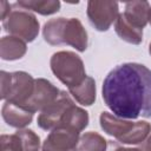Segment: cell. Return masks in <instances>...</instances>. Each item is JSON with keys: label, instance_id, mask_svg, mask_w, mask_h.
<instances>
[{"label": "cell", "instance_id": "cell-1", "mask_svg": "<svg viewBox=\"0 0 151 151\" xmlns=\"http://www.w3.org/2000/svg\"><path fill=\"white\" fill-rule=\"evenodd\" d=\"M101 96L113 114L124 119L151 117V70L143 64L124 63L103 81Z\"/></svg>", "mask_w": 151, "mask_h": 151}, {"label": "cell", "instance_id": "cell-2", "mask_svg": "<svg viewBox=\"0 0 151 151\" xmlns=\"http://www.w3.org/2000/svg\"><path fill=\"white\" fill-rule=\"evenodd\" d=\"M50 66L53 74L67 88L78 86L87 77L83 59L71 51L55 52L51 57Z\"/></svg>", "mask_w": 151, "mask_h": 151}, {"label": "cell", "instance_id": "cell-3", "mask_svg": "<svg viewBox=\"0 0 151 151\" xmlns=\"http://www.w3.org/2000/svg\"><path fill=\"white\" fill-rule=\"evenodd\" d=\"M0 80L1 99L19 106H24L34 91L35 79L24 71H15L11 73L1 71Z\"/></svg>", "mask_w": 151, "mask_h": 151}, {"label": "cell", "instance_id": "cell-4", "mask_svg": "<svg viewBox=\"0 0 151 151\" xmlns=\"http://www.w3.org/2000/svg\"><path fill=\"white\" fill-rule=\"evenodd\" d=\"M2 26L11 35L22 39L26 42H32L39 34V21L37 17L27 9H13L9 15L2 21Z\"/></svg>", "mask_w": 151, "mask_h": 151}, {"label": "cell", "instance_id": "cell-5", "mask_svg": "<svg viewBox=\"0 0 151 151\" xmlns=\"http://www.w3.org/2000/svg\"><path fill=\"white\" fill-rule=\"evenodd\" d=\"M86 14L90 24L99 32H106L119 15V6L116 1L90 0Z\"/></svg>", "mask_w": 151, "mask_h": 151}, {"label": "cell", "instance_id": "cell-6", "mask_svg": "<svg viewBox=\"0 0 151 151\" xmlns=\"http://www.w3.org/2000/svg\"><path fill=\"white\" fill-rule=\"evenodd\" d=\"M72 105H74V103L70 94L65 91H61L55 101H53L48 107L39 113L37 119L38 126L45 131H52L57 129L60 125L64 114Z\"/></svg>", "mask_w": 151, "mask_h": 151}, {"label": "cell", "instance_id": "cell-7", "mask_svg": "<svg viewBox=\"0 0 151 151\" xmlns=\"http://www.w3.org/2000/svg\"><path fill=\"white\" fill-rule=\"evenodd\" d=\"M60 90L54 86L50 80L45 78H38L35 79L34 91L31 96V98L26 101V104L22 106L26 110L35 113L44 111L46 107H48L60 94Z\"/></svg>", "mask_w": 151, "mask_h": 151}, {"label": "cell", "instance_id": "cell-8", "mask_svg": "<svg viewBox=\"0 0 151 151\" xmlns=\"http://www.w3.org/2000/svg\"><path fill=\"white\" fill-rule=\"evenodd\" d=\"M79 132L70 129L58 127L52 130L45 138L41 151H77Z\"/></svg>", "mask_w": 151, "mask_h": 151}, {"label": "cell", "instance_id": "cell-9", "mask_svg": "<svg viewBox=\"0 0 151 151\" xmlns=\"http://www.w3.org/2000/svg\"><path fill=\"white\" fill-rule=\"evenodd\" d=\"M63 44L70 45L78 52H85L88 45V37L81 21L77 18L66 20L63 31Z\"/></svg>", "mask_w": 151, "mask_h": 151}, {"label": "cell", "instance_id": "cell-10", "mask_svg": "<svg viewBox=\"0 0 151 151\" xmlns=\"http://www.w3.org/2000/svg\"><path fill=\"white\" fill-rule=\"evenodd\" d=\"M123 15L129 24H131L136 28L143 29L150 21L151 5L145 0L129 1L125 4Z\"/></svg>", "mask_w": 151, "mask_h": 151}, {"label": "cell", "instance_id": "cell-11", "mask_svg": "<svg viewBox=\"0 0 151 151\" xmlns=\"http://www.w3.org/2000/svg\"><path fill=\"white\" fill-rule=\"evenodd\" d=\"M99 123L101 130L107 133L109 136H112L117 140H119L122 137H124L134 125L136 122L127 120L120 117H117L113 113L110 112H101L99 117Z\"/></svg>", "mask_w": 151, "mask_h": 151}, {"label": "cell", "instance_id": "cell-12", "mask_svg": "<svg viewBox=\"0 0 151 151\" xmlns=\"http://www.w3.org/2000/svg\"><path fill=\"white\" fill-rule=\"evenodd\" d=\"M33 112L26 110L25 107L9 101H5L1 109V116L5 123L18 130L25 129L29 125L33 119Z\"/></svg>", "mask_w": 151, "mask_h": 151}, {"label": "cell", "instance_id": "cell-13", "mask_svg": "<svg viewBox=\"0 0 151 151\" xmlns=\"http://www.w3.org/2000/svg\"><path fill=\"white\" fill-rule=\"evenodd\" d=\"M27 52L26 41L13 35H5L0 40V57L2 60L13 61L21 59Z\"/></svg>", "mask_w": 151, "mask_h": 151}, {"label": "cell", "instance_id": "cell-14", "mask_svg": "<svg viewBox=\"0 0 151 151\" xmlns=\"http://www.w3.org/2000/svg\"><path fill=\"white\" fill-rule=\"evenodd\" d=\"M90 118H88V112L85 111L84 109L72 105L66 113L64 114L61 123L58 127H64V129H70L73 130L76 132H81L83 130H85L88 125ZM57 127V129H58Z\"/></svg>", "mask_w": 151, "mask_h": 151}, {"label": "cell", "instance_id": "cell-15", "mask_svg": "<svg viewBox=\"0 0 151 151\" xmlns=\"http://www.w3.org/2000/svg\"><path fill=\"white\" fill-rule=\"evenodd\" d=\"M72 97L83 106H91L96 101V81L92 77H86L78 86L68 88Z\"/></svg>", "mask_w": 151, "mask_h": 151}, {"label": "cell", "instance_id": "cell-16", "mask_svg": "<svg viewBox=\"0 0 151 151\" xmlns=\"http://www.w3.org/2000/svg\"><path fill=\"white\" fill-rule=\"evenodd\" d=\"M114 31L122 40L129 44L139 45L143 41V29L136 28L134 26L129 24L123 13H119L117 20L114 21Z\"/></svg>", "mask_w": 151, "mask_h": 151}, {"label": "cell", "instance_id": "cell-17", "mask_svg": "<svg viewBox=\"0 0 151 151\" xmlns=\"http://www.w3.org/2000/svg\"><path fill=\"white\" fill-rule=\"evenodd\" d=\"M14 6H19L20 8L33 11L41 15H51L60 9V1L58 0H20L14 4Z\"/></svg>", "mask_w": 151, "mask_h": 151}, {"label": "cell", "instance_id": "cell-18", "mask_svg": "<svg viewBox=\"0 0 151 151\" xmlns=\"http://www.w3.org/2000/svg\"><path fill=\"white\" fill-rule=\"evenodd\" d=\"M66 18H55L45 22L42 27L44 40L53 46L63 44V31L66 24Z\"/></svg>", "mask_w": 151, "mask_h": 151}, {"label": "cell", "instance_id": "cell-19", "mask_svg": "<svg viewBox=\"0 0 151 151\" xmlns=\"http://www.w3.org/2000/svg\"><path fill=\"white\" fill-rule=\"evenodd\" d=\"M150 133H151L150 123L139 120V122H136L133 127L118 142L122 144H127V145H138V144L144 143Z\"/></svg>", "mask_w": 151, "mask_h": 151}, {"label": "cell", "instance_id": "cell-20", "mask_svg": "<svg viewBox=\"0 0 151 151\" xmlns=\"http://www.w3.org/2000/svg\"><path fill=\"white\" fill-rule=\"evenodd\" d=\"M107 140L99 133L90 131L80 136L77 151H106Z\"/></svg>", "mask_w": 151, "mask_h": 151}, {"label": "cell", "instance_id": "cell-21", "mask_svg": "<svg viewBox=\"0 0 151 151\" xmlns=\"http://www.w3.org/2000/svg\"><path fill=\"white\" fill-rule=\"evenodd\" d=\"M15 133L21 140L24 151H39L40 138L33 130L21 129V130H18Z\"/></svg>", "mask_w": 151, "mask_h": 151}, {"label": "cell", "instance_id": "cell-22", "mask_svg": "<svg viewBox=\"0 0 151 151\" xmlns=\"http://www.w3.org/2000/svg\"><path fill=\"white\" fill-rule=\"evenodd\" d=\"M1 151H24L20 138L14 134H1L0 137Z\"/></svg>", "mask_w": 151, "mask_h": 151}, {"label": "cell", "instance_id": "cell-23", "mask_svg": "<svg viewBox=\"0 0 151 151\" xmlns=\"http://www.w3.org/2000/svg\"><path fill=\"white\" fill-rule=\"evenodd\" d=\"M106 151H143L142 147H125L122 146L118 142L113 140H107V149Z\"/></svg>", "mask_w": 151, "mask_h": 151}, {"label": "cell", "instance_id": "cell-24", "mask_svg": "<svg viewBox=\"0 0 151 151\" xmlns=\"http://www.w3.org/2000/svg\"><path fill=\"white\" fill-rule=\"evenodd\" d=\"M12 8V5L9 4V2H7V1H5V0H2L1 2H0V15H1V20L4 21L8 15H9V13L13 11V9H11Z\"/></svg>", "mask_w": 151, "mask_h": 151}, {"label": "cell", "instance_id": "cell-25", "mask_svg": "<svg viewBox=\"0 0 151 151\" xmlns=\"http://www.w3.org/2000/svg\"><path fill=\"white\" fill-rule=\"evenodd\" d=\"M142 150L143 151H151V133L149 134V137L146 138V140L143 143Z\"/></svg>", "mask_w": 151, "mask_h": 151}, {"label": "cell", "instance_id": "cell-26", "mask_svg": "<svg viewBox=\"0 0 151 151\" xmlns=\"http://www.w3.org/2000/svg\"><path fill=\"white\" fill-rule=\"evenodd\" d=\"M149 53H150V55H151V42H150V45H149Z\"/></svg>", "mask_w": 151, "mask_h": 151}, {"label": "cell", "instance_id": "cell-27", "mask_svg": "<svg viewBox=\"0 0 151 151\" xmlns=\"http://www.w3.org/2000/svg\"><path fill=\"white\" fill-rule=\"evenodd\" d=\"M149 22H150V25H151V17H150V21H149Z\"/></svg>", "mask_w": 151, "mask_h": 151}]
</instances>
